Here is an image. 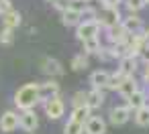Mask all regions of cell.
Returning <instances> with one entry per match:
<instances>
[{"label": "cell", "instance_id": "1", "mask_svg": "<svg viewBox=\"0 0 149 134\" xmlns=\"http://www.w3.org/2000/svg\"><path fill=\"white\" fill-rule=\"evenodd\" d=\"M39 83H27L23 87H19V91L15 93V104L21 112L33 110L39 104Z\"/></svg>", "mask_w": 149, "mask_h": 134}, {"label": "cell", "instance_id": "2", "mask_svg": "<svg viewBox=\"0 0 149 134\" xmlns=\"http://www.w3.org/2000/svg\"><path fill=\"white\" fill-rule=\"evenodd\" d=\"M100 23L94 21V23H82L78 29H76V37L84 43V41H90V39H98L100 35Z\"/></svg>", "mask_w": 149, "mask_h": 134}, {"label": "cell", "instance_id": "3", "mask_svg": "<svg viewBox=\"0 0 149 134\" xmlns=\"http://www.w3.org/2000/svg\"><path fill=\"white\" fill-rule=\"evenodd\" d=\"M98 23L104 27V29H112L116 25H123V16L118 12V8H104L100 14H98Z\"/></svg>", "mask_w": 149, "mask_h": 134}, {"label": "cell", "instance_id": "4", "mask_svg": "<svg viewBox=\"0 0 149 134\" xmlns=\"http://www.w3.org/2000/svg\"><path fill=\"white\" fill-rule=\"evenodd\" d=\"M43 108H45V114H47L49 120H59L63 116V112H65V104H63V100L59 96L53 98V100H49V102H45Z\"/></svg>", "mask_w": 149, "mask_h": 134}, {"label": "cell", "instance_id": "5", "mask_svg": "<svg viewBox=\"0 0 149 134\" xmlns=\"http://www.w3.org/2000/svg\"><path fill=\"white\" fill-rule=\"evenodd\" d=\"M19 126H21V114L8 110V112H4L2 116H0V130L2 132H13Z\"/></svg>", "mask_w": 149, "mask_h": 134}, {"label": "cell", "instance_id": "6", "mask_svg": "<svg viewBox=\"0 0 149 134\" xmlns=\"http://www.w3.org/2000/svg\"><path fill=\"white\" fill-rule=\"evenodd\" d=\"M57 96H59V83L57 81L49 79L45 83H39V100L43 104L49 102V100H53V98H57Z\"/></svg>", "mask_w": 149, "mask_h": 134}, {"label": "cell", "instance_id": "7", "mask_svg": "<svg viewBox=\"0 0 149 134\" xmlns=\"http://www.w3.org/2000/svg\"><path fill=\"white\" fill-rule=\"evenodd\" d=\"M106 35H108V43H110V45H123V43H127L129 37H131L123 25H116V27H112V29H106Z\"/></svg>", "mask_w": 149, "mask_h": 134}, {"label": "cell", "instance_id": "8", "mask_svg": "<svg viewBox=\"0 0 149 134\" xmlns=\"http://www.w3.org/2000/svg\"><path fill=\"white\" fill-rule=\"evenodd\" d=\"M129 118H131V108H129L127 104H125V106H116V108L110 110V124H114V126L127 124Z\"/></svg>", "mask_w": 149, "mask_h": 134}, {"label": "cell", "instance_id": "9", "mask_svg": "<svg viewBox=\"0 0 149 134\" xmlns=\"http://www.w3.org/2000/svg\"><path fill=\"white\" fill-rule=\"evenodd\" d=\"M123 27L127 29L129 35H143V33H145V29H143V21H141L139 16H135V14L125 16V19H123Z\"/></svg>", "mask_w": 149, "mask_h": 134}, {"label": "cell", "instance_id": "10", "mask_svg": "<svg viewBox=\"0 0 149 134\" xmlns=\"http://www.w3.org/2000/svg\"><path fill=\"white\" fill-rule=\"evenodd\" d=\"M108 81H110V73L104 69H98L90 75V85L92 89H108Z\"/></svg>", "mask_w": 149, "mask_h": 134}, {"label": "cell", "instance_id": "11", "mask_svg": "<svg viewBox=\"0 0 149 134\" xmlns=\"http://www.w3.org/2000/svg\"><path fill=\"white\" fill-rule=\"evenodd\" d=\"M84 130H86V134H104L106 132V122L100 116H90L88 122L84 124Z\"/></svg>", "mask_w": 149, "mask_h": 134}, {"label": "cell", "instance_id": "12", "mask_svg": "<svg viewBox=\"0 0 149 134\" xmlns=\"http://www.w3.org/2000/svg\"><path fill=\"white\" fill-rule=\"evenodd\" d=\"M37 126H39V118H37L35 110L21 112V128H23V130L33 132V130H37Z\"/></svg>", "mask_w": 149, "mask_h": 134}, {"label": "cell", "instance_id": "13", "mask_svg": "<svg viewBox=\"0 0 149 134\" xmlns=\"http://www.w3.org/2000/svg\"><path fill=\"white\" fill-rule=\"evenodd\" d=\"M61 23L65 25V27H80L82 25V10H78V8H70V10H65V12H61Z\"/></svg>", "mask_w": 149, "mask_h": 134}, {"label": "cell", "instance_id": "14", "mask_svg": "<svg viewBox=\"0 0 149 134\" xmlns=\"http://www.w3.org/2000/svg\"><path fill=\"white\" fill-rule=\"evenodd\" d=\"M135 69H137V57H123L118 61V69L116 71H120L125 77H133Z\"/></svg>", "mask_w": 149, "mask_h": 134}, {"label": "cell", "instance_id": "15", "mask_svg": "<svg viewBox=\"0 0 149 134\" xmlns=\"http://www.w3.org/2000/svg\"><path fill=\"white\" fill-rule=\"evenodd\" d=\"M41 67H43V73H45V75H51V77L63 73V67H61V63H59L57 59H45V61L41 63Z\"/></svg>", "mask_w": 149, "mask_h": 134}, {"label": "cell", "instance_id": "16", "mask_svg": "<svg viewBox=\"0 0 149 134\" xmlns=\"http://www.w3.org/2000/svg\"><path fill=\"white\" fill-rule=\"evenodd\" d=\"M127 106L131 108V112H137V110H141L143 106H147V96H145V91H135L129 100H127Z\"/></svg>", "mask_w": 149, "mask_h": 134}, {"label": "cell", "instance_id": "17", "mask_svg": "<svg viewBox=\"0 0 149 134\" xmlns=\"http://www.w3.org/2000/svg\"><path fill=\"white\" fill-rule=\"evenodd\" d=\"M135 91H139V87H137V81H135V77H127L125 81H123V85H120V89H118V93L125 98V100H129Z\"/></svg>", "mask_w": 149, "mask_h": 134}, {"label": "cell", "instance_id": "18", "mask_svg": "<svg viewBox=\"0 0 149 134\" xmlns=\"http://www.w3.org/2000/svg\"><path fill=\"white\" fill-rule=\"evenodd\" d=\"M21 21H23V16H21L19 10H13V12H8V14L2 16V25H4V29H17V27L21 25Z\"/></svg>", "mask_w": 149, "mask_h": 134}, {"label": "cell", "instance_id": "19", "mask_svg": "<svg viewBox=\"0 0 149 134\" xmlns=\"http://www.w3.org/2000/svg\"><path fill=\"white\" fill-rule=\"evenodd\" d=\"M104 104V93L102 89H90L88 91V108L94 110V108H100Z\"/></svg>", "mask_w": 149, "mask_h": 134}, {"label": "cell", "instance_id": "20", "mask_svg": "<svg viewBox=\"0 0 149 134\" xmlns=\"http://www.w3.org/2000/svg\"><path fill=\"white\" fill-rule=\"evenodd\" d=\"M90 112H92V110H90L88 106H86V108H74L70 120H72V122H78V124H86L88 118H90Z\"/></svg>", "mask_w": 149, "mask_h": 134}, {"label": "cell", "instance_id": "21", "mask_svg": "<svg viewBox=\"0 0 149 134\" xmlns=\"http://www.w3.org/2000/svg\"><path fill=\"white\" fill-rule=\"evenodd\" d=\"M86 67H88V55L82 51V53H78L72 59V69L74 71H80V69H86Z\"/></svg>", "mask_w": 149, "mask_h": 134}, {"label": "cell", "instance_id": "22", "mask_svg": "<svg viewBox=\"0 0 149 134\" xmlns=\"http://www.w3.org/2000/svg\"><path fill=\"white\" fill-rule=\"evenodd\" d=\"M135 122L139 126H149V104L135 112Z\"/></svg>", "mask_w": 149, "mask_h": 134}, {"label": "cell", "instance_id": "23", "mask_svg": "<svg viewBox=\"0 0 149 134\" xmlns=\"http://www.w3.org/2000/svg\"><path fill=\"white\" fill-rule=\"evenodd\" d=\"M84 45V53L86 55H92V53H100V49H102V45H100V41L98 39H90V41H84L82 43Z\"/></svg>", "mask_w": 149, "mask_h": 134}, {"label": "cell", "instance_id": "24", "mask_svg": "<svg viewBox=\"0 0 149 134\" xmlns=\"http://www.w3.org/2000/svg\"><path fill=\"white\" fill-rule=\"evenodd\" d=\"M72 106L74 108H86L88 106V91H76L72 96Z\"/></svg>", "mask_w": 149, "mask_h": 134}, {"label": "cell", "instance_id": "25", "mask_svg": "<svg viewBox=\"0 0 149 134\" xmlns=\"http://www.w3.org/2000/svg\"><path fill=\"white\" fill-rule=\"evenodd\" d=\"M127 77L120 73V71H114V73H110V81H108V89H120V85H123V81H125Z\"/></svg>", "mask_w": 149, "mask_h": 134}, {"label": "cell", "instance_id": "26", "mask_svg": "<svg viewBox=\"0 0 149 134\" xmlns=\"http://www.w3.org/2000/svg\"><path fill=\"white\" fill-rule=\"evenodd\" d=\"M84 124H78V122H72L68 120V124L63 126V134H84Z\"/></svg>", "mask_w": 149, "mask_h": 134}, {"label": "cell", "instance_id": "27", "mask_svg": "<svg viewBox=\"0 0 149 134\" xmlns=\"http://www.w3.org/2000/svg\"><path fill=\"white\" fill-rule=\"evenodd\" d=\"M94 21H98V12H96V8L86 6V8L82 10V23H94Z\"/></svg>", "mask_w": 149, "mask_h": 134}, {"label": "cell", "instance_id": "28", "mask_svg": "<svg viewBox=\"0 0 149 134\" xmlns=\"http://www.w3.org/2000/svg\"><path fill=\"white\" fill-rule=\"evenodd\" d=\"M145 2H147V0H127L125 4H127V8H129V10H131V14H133V12L141 10V8L145 6Z\"/></svg>", "mask_w": 149, "mask_h": 134}, {"label": "cell", "instance_id": "29", "mask_svg": "<svg viewBox=\"0 0 149 134\" xmlns=\"http://www.w3.org/2000/svg\"><path fill=\"white\" fill-rule=\"evenodd\" d=\"M13 39H15L13 29H2V31H0V43H2V45H10Z\"/></svg>", "mask_w": 149, "mask_h": 134}, {"label": "cell", "instance_id": "30", "mask_svg": "<svg viewBox=\"0 0 149 134\" xmlns=\"http://www.w3.org/2000/svg\"><path fill=\"white\" fill-rule=\"evenodd\" d=\"M8 12H13V2L10 0H0V16H4Z\"/></svg>", "mask_w": 149, "mask_h": 134}, {"label": "cell", "instance_id": "31", "mask_svg": "<svg viewBox=\"0 0 149 134\" xmlns=\"http://www.w3.org/2000/svg\"><path fill=\"white\" fill-rule=\"evenodd\" d=\"M123 0H102V6L104 8H118V4Z\"/></svg>", "mask_w": 149, "mask_h": 134}, {"label": "cell", "instance_id": "32", "mask_svg": "<svg viewBox=\"0 0 149 134\" xmlns=\"http://www.w3.org/2000/svg\"><path fill=\"white\" fill-rule=\"evenodd\" d=\"M141 59L145 61V65H149V47H145V49L141 51Z\"/></svg>", "mask_w": 149, "mask_h": 134}, {"label": "cell", "instance_id": "33", "mask_svg": "<svg viewBox=\"0 0 149 134\" xmlns=\"http://www.w3.org/2000/svg\"><path fill=\"white\" fill-rule=\"evenodd\" d=\"M143 79L149 83V65H145V69H143Z\"/></svg>", "mask_w": 149, "mask_h": 134}, {"label": "cell", "instance_id": "34", "mask_svg": "<svg viewBox=\"0 0 149 134\" xmlns=\"http://www.w3.org/2000/svg\"><path fill=\"white\" fill-rule=\"evenodd\" d=\"M145 47H149V31H145Z\"/></svg>", "mask_w": 149, "mask_h": 134}, {"label": "cell", "instance_id": "35", "mask_svg": "<svg viewBox=\"0 0 149 134\" xmlns=\"http://www.w3.org/2000/svg\"><path fill=\"white\" fill-rule=\"evenodd\" d=\"M47 2H51V4H55V2H57V0H47Z\"/></svg>", "mask_w": 149, "mask_h": 134}, {"label": "cell", "instance_id": "36", "mask_svg": "<svg viewBox=\"0 0 149 134\" xmlns=\"http://www.w3.org/2000/svg\"><path fill=\"white\" fill-rule=\"evenodd\" d=\"M147 2H149V0H147Z\"/></svg>", "mask_w": 149, "mask_h": 134}]
</instances>
